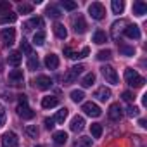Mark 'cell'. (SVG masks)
<instances>
[{
  "instance_id": "obj_1",
  "label": "cell",
  "mask_w": 147,
  "mask_h": 147,
  "mask_svg": "<svg viewBox=\"0 0 147 147\" xmlns=\"http://www.w3.org/2000/svg\"><path fill=\"white\" fill-rule=\"evenodd\" d=\"M125 80H126V83H128L130 87H133V88H140V87H144V83H145V80L138 75L135 69H131V67L125 69Z\"/></svg>"
},
{
  "instance_id": "obj_2",
  "label": "cell",
  "mask_w": 147,
  "mask_h": 147,
  "mask_svg": "<svg viewBox=\"0 0 147 147\" xmlns=\"http://www.w3.org/2000/svg\"><path fill=\"white\" fill-rule=\"evenodd\" d=\"M100 71H102V76L106 78L107 83H111V85H118L119 78H118V73H116V69H114L113 66H102Z\"/></svg>"
},
{
  "instance_id": "obj_3",
  "label": "cell",
  "mask_w": 147,
  "mask_h": 147,
  "mask_svg": "<svg viewBox=\"0 0 147 147\" xmlns=\"http://www.w3.org/2000/svg\"><path fill=\"white\" fill-rule=\"evenodd\" d=\"M88 14H90L94 19L100 21V19L104 18V14H106V9H104V5H102L100 2H94V4L88 5Z\"/></svg>"
},
{
  "instance_id": "obj_4",
  "label": "cell",
  "mask_w": 147,
  "mask_h": 147,
  "mask_svg": "<svg viewBox=\"0 0 147 147\" xmlns=\"http://www.w3.org/2000/svg\"><path fill=\"white\" fill-rule=\"evenodd\" d=\"M82 111H83L85 114L92 116V118H99V116L102 114L100 107H99L97 104H94V102H85V104H83V107H82Z\"/></svg>"
},
{
  "instance_id": "obj_5",
  "label": "cell",
  "mask_w": 147,
  "mask_h": 147,
  "mask_svg": "<svg viewBox=\"0 0 147 147\" xmlns=\"http://www.w3.org/2000/svg\"><path fill=\"white\" fill-rule=\"evenodd\" d=\"M18 144H19V138L14 131H7L2 137V147H18Z\"/></svg>"
},
{
  "instance_id": "obj_6",
  "label": "cell",
  "mask_w": 147,
  "mask_h": 147,
  "mask_svg": "<svg viewBox=\"0 0 147 147\" xmlns=\"http://www.w3.org/2000/svg\"><path fill=\"white\" fill-rule=\"evenodd\" d=\"M0 38L5 45H12L14 40H16V30L14 28H4L2 33H0Z\"/></svg>"
},
{
  "instance_id": "obj_7",
  "label": "cell",
  "mask_w": 147,
  "mask_h": 147,
  "mask_svg": "<svg viewBox=\"0 0 147 147\" xmlns=\"http://www.w3.org/2000/svg\"><path fill=\"white\" fill-rule=\"evenodd\" d=\"M16 111H18V114H19L23 119H31V118L35 116V113L28 107V102H19Z\"/></svg>"
},
{
  "instance_id": "obj_8",
  "label": "cell",
  "mask_w": 147,
  "mask_h": 147,
  "mask_svg": "<svg viewBox=\"0 0 147 147\" xmlns=\"http://www.w3.org/2000/svg\"><path fill=\"white\" fill-rule=\"evenodd\" d=\"M35 85H36V88H40V90H49V88L52 87V80H50L49 76H45V75H40V76L35 80Z\"/></svg>"
},
{
  "instance_id": "obj_9",
  "label": "cell",
  "mask_w": 147,
  "mask_h": 147,
  "mask_svg": "<svg viewBox=\"0 0 147 147\" xmlns=\"http://www.w3.org/2000/svg\"><path fill=\"white\" fill-rule=\"evenodd\" d=\"M125 36H128L131 40H138L140 38V28L137 24H128L125 28Z\"/></svg>"
},
{
  "instance_id": "obj_10",
  "label": "cell",
  "mask_w": 147,
  "mask_h": 147,
  "mask_svg": "<svg viewBox=\"0 0 147 147\" xmlns=\"http://www.w3.org/2000/svg\"><path fill=\"white\" fill-rule=\"evenodd\" d=\"M73 26H75V31H76L78 35H83V33L87 31V23H85V19H83L82 16H78V18L73 19Z\"/></svg>"
},
{
  "instance_id": "obj_11",
  "label": "cell",
  "mask_w": 147,
  "mask_h": 147,
  "mask_svg": "<svg viewBox=\"0 0 147 147\" xmlns=\"http://www.w3.org/2000/svg\"><path fill=\"white\" fill-rule=\"evenodd\" d=\"M94 97H97V100H100V102H106V100H109V99H111V90H109V88H106V87H100V88H97V90H95Z\"/></svg>"
},
{
  "instance_id": "obj_12",
  "label": "cell",
  "mask_w": 147,
  "mask_h": 147,
  "mask_svg": "<svg viewBox=\"0 0 147 147\" xmlns=\"http://www.w3.org/2000/svg\"><path fill=\"white\" fill-rule=\"evenodd\" d=\"M121 116H123L121 106H119V104H113V106L109 107V118H111L113 121H118V119H121Z\"/></svg>"
},
{
  "instance_id": "obj_13",
  "label": "cell",
  "mask_w": 147,
  "mask_h": 147,
  "mask_svg": "<svg viewBox=\"0 0 147 147\" xmlns=\"http://www.w3.org/2000/svg\"><path fill=\"white\" fill-rule=\"evenodd\" d=\"M71 130L73 131H82L83 128H85V119L82 118V116H75V118H73L71 119Z\"/></svg>"
},
{
  "instance_id": "obj_14",
  "label": "cell",
  "mask_w": 147,
  "mask_h": 147,
  "mask_svg": "<svg viewBox=\"0 0 147 147\" xmlns=\"http://www.w3.org/2000/svg\"><path fill=\"white\" fill-rule=\"evenodd\" d=\"M133 14H135V16H144V14H147V4L142 2V0L133 2Z\"/></svg>"
},
{
  "instance_id": "obj_15",
  "label": "cell",
  "mask_w": 147,
  "mask_h": 147,
  "mask_svg": "<svg viewBox=\"0 0 147 147\" xmlns=\"http://www.w3.org/2000/svg\"><path fill=\"white\" fill-rule=\"evenodd\" d=\"M57 104H59V99L54 97V95H49V97H43V99H42V107H43V109H52V107H55Z\"/></svg>"
},
{
  "instance_id": "obj_16",
  "label": "cell",
  "mask_w": 147,
  "mask_h": 147,
  "mask_svg": "<svg viewBox=\"0 0 147 147\" xmlns=\"http://www.w3.org/2000/svg\"><path fill=\"white\" fill-rule=\"evenodd\" d=\"M45 66H47L49 69H57V67H59V57H57L55 54H49V55L45 57Z\"/></svg>"
},
{
  "instance_id": "obj_17",
  "label": "cell",
  "mask_w": 147,
  "mask_h": 147,
  "mask_svg": "<svg viewBox=\"0 0 147 147\" xmlns=\"http://www.w3.org/2000/svg\"><path fill=\"white\" fill-rule=\"evenodd\" d=\"M54 33H55V36L61 38V40H64V38L67 36V30H66L64 24H61V23H55V24H54Z\"/></svg>"
},
{
  "instance_id": "obj_18",
  "label": "cell",
  "mask_w": 147,
  "mask_h": 147,
  "mask_svg": "<svg viewBox=\"0 0 147 147\" xmlns=\"http://www.w3.org/2000/svg\"><path fill=\"white\" fill-rule=\"evenodd\" d=\"M107 42V35H106V31H102V30H97L95 33H94V43H97V45H102V43H106Z\"/></svg>"
},
{
  "instance_id": "obj_19",
  "label": "cell",
  "mask_w": 147,
  "mask_h": 147,
  "mask_svg": "<svg viewBox=\"0 0 147 147\" xmlns=\"http://www.w3.org/2000/svg\"><path fill=\"white\" fill-rule=\"evenodd\" d=\"M54 142H55L57 145H64V144L67 142V133L62 131V130H61V131H55V133H54Z\"/></svg>"
},
{
  "instance_id": "obj_20",
  "label": "cell",
  "mask_w": 147,
  "mask_h": 147,
  "mask_svg": "<svg viewBox=\"0 0 147 147\" xmlns=\"http://www.w3.org/2000/svg\"><path fill=\"white\" fill-rule=\"evenodd\" d=\"M95 83V75L94 73H88V75H85L83 78H82V87L83 88H88V87H92Z\"/></svg>"
},
{
  "instance_id": "obj_21",
  "label": "cell",
  "mask_w": 147,
  "mask_h": 147,
  "mask_svg": "<svg viewBox=\"0 0 147 147\" xmlns=\"http://www.w3.org/2000/svg\"><path fill=\"white\" fill-rule=\"evenodd\" d=\"M21 59H23V55H21V52H18V50H14V52L9 54V64H12V66H19Z\"/></svg>"
},
{
  "instance_id": "obj_22",
  "label": "cell",
  "mask_w": 147,
  "mask_h": 147,
  "mask_svg": "<svg viewBox=\"0 0 147 147\" xmlns=\"http://www.w3.org/2000/svg\"><path fill=\"white\" fill-rule=\"evenodd\" d=\"M119 45V52L123 54V55H126V57H131V55H135V49L133 47H130V45H125V43H118Z\"/></svg>"
},
{
  "instance_id": "obj_23",
  "label": "cell",
  "mask_w": 147,
  "mask_h": 147,
  "mask_svg": "<svg viewBox=\"0 0 147 147\" xmlns=\"http://www.w3.org/2000/svg\"><path fill=\"white\" fill-rule=\"evenodd\" d=\"M9 80L11 82H23V69H12L9 73Z\"/></svg>"
},
{
  "instance_id": "obj_24",
  "label": "cell",
  "mask_w": 147,
  "mask_h": 147,
  "mask_svg": "<svg viewBox=\"0 0 147 147\" xmlns=\"http://www.w3.org/2000/svg\"><path fill=\"white\" fill-rule=\"evenodd\" d=\"M75 147H92V138L90 137H80L75 142Z\"/></svg>"
},
{
  "instance_id": "obj_25",
  "label": "cell",
  "mask_w": 147,
  "mask_h": 147,
  "mask_svg": "<svg viewBox=\"0 0 147 147\" xmlns=\"http://www.w3.org/2000/svg\"><path fill=\"white\" fill-rule=\"evenodd\" d=\"M45 14L49 16V18H59L61 16V11H59V7H55V5H49L47 9H45Z\"/></svg>"
},
{
  "instance_id": "obj_26",
  "label": "cell",
  "mask_w": 147,
  "mask_h": 147,
  "mask_svg": "<svg viewBox=\"0 0 147 147\" xmlns=\"http://www.w3.org/2000/svg\"><path fill=\"white\" fill-rule=\"evenodd\" d=\"M66 118H67V109H66V107H62V109H59V111H57V114L54 116V121H57V123H64V121H66Z\"/></svg>"
},
{
  "instance_id": "obj_27",
  "label": "cell",
  "mask_w": 147,
  "mask_h": 147,
  "mask_svg": "<svg viewBox=\"0 0 147 147\" xmlns=\"http://www.w3.org/2000/svg\"><path fill=\"white\" fill-rule=\"evenodd\" d=\"M90 131H92V137H94V138H99V137L102 135V125H100V123L90 125Z\"/></svg>"
},
{
  "instance_id": "obj_28",
  "label": "cell",
  "mask_w": 147,
  "mask_h": 147,
  "mask_svg": "<svg viewBox=\"0 0 147 147\" xmlns=\"http://www.w3.org/2000/svg\"><path fill=\"white\" fill-rule=\"evenodd\" d=\"M18 19V14H14V12H7L5 16H2L0 18V24H7V23H14Z\"/></svg>"
},
{
  "instance_id": "obj_29",
  "label": "cell",
  "mask_w": 147,
  "mask_h": 147,
  "mask_svg": "<svg viewBox=\"0 0 147 147\" xmlns=\"http://www.w3.org/2000/svg\"><path fill=\"white\" fill-rule=\"evenodd\" d=\"M111 7H113V12H114V14H121L123 9H125V4L121 2V0H113Z\"/></svg>"
},
{
  "instance_id": "obj_30",
  "label": "cell",
  "mask_w": 147,
  "mask_h": 147,
  "mask_svg": "<svg viewBox=\"0 0 147 147\" xmlns=\"http://www.w3.org/2000/svg\"><path fill=\"white\" fill-rule=\"evenodd\" d=\"M76 78H78V75L73 69H69L66 75H64V83H75L76 82Z\"/></svg>"
},
{
  "instance_id": "obj_31",
  "label": "cell",
  "mask_w": 147,
  "mask_h": 147,
  "mask_svg": "<svg viewBox=\"0 0 147 147\" xmlns=\"http://www.w3.org/2000/svg\"><path fill=\"white\" fill-rule=\"evenodd\" d=\"M83 97H85L83 90H73V92H71V100H73V102H82Z\"/></svg>"
},
{
  "instance_id": "obj_32",
  "label": "cell",
  "mask_w": 147,
  "mask_h": 147,
  "mask_svg": "<svg viewBox=\"0 0 147 147\" xmlns=\"http://www.w3.org/2000/svg\"><path fill=\"white\" fill-rule=\"evenodd\" d=\"M24 131H26V135L31 137V138H36V137H38V128H36L35 125H28V126L24 128Z\"/></svg>"
},
{
  "instance_id": "obj_33",
  "label": "cell",
  "mask_w": 147,
  "mask_h": 147,
  "mask_svg": "<svg viewBox=\"0 0 147 147\" xmlns=\"http://www.w3.org/2000/svg\"><path fill=\"white\" fill-rule=\"evenodd\" d=\"M42 24H43V21L40 18H33L31 21L24 23V30H31V26H42Z\"/></svg>"
},
{
  "instance_id": "obj_34",
  "label": "cell",
  "mask_w": 147,
  "mask_h": 147,
  "mask_svg": "<svg viewBox=\"0 0 147 147\" xmlns=\"http://www.w3.org/2000/svg\"><path fill=\"white\" fill-rule=\"evenodd\" d=\"M33 43H35V45H43V43H45V33H43V31L35 33V36H33Z\"/></svg>"
},
{
  "instance_id": "obj_35",
  "label": "cell",
  "mask_w": 147,
  "mask_h": 147,
  "mask_svg": "<svg viewBox=\"0 0 147 147\" xmlns=\"http://www.w3.org/2000/svg\"><path fill=\"white\" fill-rule=\"evenodd\" d=\"M33 11V5H30V4H19L18 5V12L19 14H30Z\"/></svg>"
},
{
  "instance_id": "obj_36",
  "label": "cell",
  "mask_w": 147,
  "mask_h": 147,
  "mask_svg": "<svg viewBox=\"0 0 147 147\" xmlns=\"http://www.w3.org/2000/svg\"><path fill=\"white\" fill-rule=\"evenodd\" d=\"M38 67H40V61H38V57H30V61H28V69L35 71V69H38Z\"/></svg>"
},
{
  "instance_id": "obj_37",
  "label": "cell",
  "mask_w": 147,
  "mask_h": 147,
  "mask_svg": "<svg viewBox=\"0 0 147 147\" xmlns=\"http://www.w3.org/2000/svg\"><path fill=\"white\" fill-rule=\"evenodd\" d=\"M61 5H62L66 11H75V9L78 7V4H76V2H69V0H62Z\"/></svg>"
},
{
  "instance_id": "obj_38",
  "label": "cell",
  "mask_w": 147,
  "mask_h": 147,
  "mask_svg": "<svg viewBox=\"0 0 147 147\" xmlns=\"http://www.w3.org/2000/svg\"><path fill=\"white\" fill-rule=\"evenodd\" d=\"M21 52H24L26 55H31V54H33V49H31V45H30L26 40L21 42Z\"/></svg>"
},
{
  "instance_id": "obj_39",
  "label": "cell",
  "mask_w": 147,
  "mask_h": 147,
  "mask_svg": "<svg viewBox=\"0 0 147 147\" xmlns=\"http://www.w3.org/2000/svg\"><path fill=\"white\" fill-rule=\"evenodd\" d=\"M97 59H99V61H107V59H111V50H109V49L100 50V52L97 54Z\"/></svg>"
},
{
  "instance_id": "obj_40",
  "label": "cell",
  "mask_w": 147,
  "mask_h": 147,
  "mask_svg": "<svg viewBox=\"0 0 147 147\" xmlns=\"http://www.w3.org/2000/svg\"><path fill=\"white\" fill-rule=\"evenodd\" d=\"M138 113H140V109H138L137 106H128V109H126V114H128L130 118H133V116H138Z\"/></svg>"
},
{
  "instance_id": "obj_41",
  "label": "cell",
  "mask_w": 147,
  "mask_h": 147,
  "mask_svg": "<svg viewBox=\"0 0 147 147\" xmlns=\"http://www.w3.org/2000/svg\"><path fill=\"white\" fill-rule=\"evenodd\" d=\"M11 11V4L9 2H0V14H7Z\"/></svg>"
},
{
  "instance_id": "obj_42",
  "label": "cell",
  "mask_w": 147,
  "mask_h": 147,
  "mask_svg": "<svg viewBox=\"0 0 147 147\" xmlns=\"http://www.w3.org/2000/svg\"><path fill=\"white\" fill-rule=\"evenodd\" d=\"M121 97H123V100H125V102H133V99H135L131 92H123V94H121Z\"/></svg>"
},
{
  "instance_id": "obj_43",
  "label": "cell",
  "mask_w": 147,
  "mask_h": 147,
  "mask_svg": "<svg viewBox=\"0 0 147 147\" xmlns=\"http://www.w3.org/2000/svg\"><path fill=\"white\" fill-rule=\"evenodd\" d=\"M55 121H54V118H45V126H47V130H54V125Z\"/></svg>"
},
{
  "instance_id": "obj_44",
  "label": "cell",
  "mask_w": 147,
  "mask_h": 147,
  "mask_svg": "<svg viewBox=\"0 0 147 147\" xmlns=\"http://www.w3.org/2000/svg\"><path fill=\"white\" fill-rule=\"evenodd\" d=\"M5 119H7V116H5V111H2V109H0V126H4V125H5Z\"/></svg>"
},
{
  "instance_id": "obj_45",
  "label": "cell",
  "mask_w": 147,
  "mask_h": 147,
  "mask_svg": "<svg viewBox=\"0 0 147 147\" xmlns=\"http://www.w3.org/2000/svg\"><path fill=\"white\" fill-rule=\"evenodd\" d=\"M64 54H66V57H71V54H73V52H71V49H69V47H64Z\"/></svg>"
},
{
  "instance_id": "obj_46",
  "label": "cell",
  "mask_w": 147,
  "mask_h": 147,
  "mask_svg": "<svg viewBox=\"0 0 147 147\" xmlns=\"http://www.w3.org/2000/svg\"><path fill=\"white\" fill-rule=\"evenodd\" d=\"M138 125H140L142 128H145V126H147V121H145V119H140V121H138Z\"/></svg>"
},
{
  "instance_id": "obj_47",
  "label": "cell",
  "mask_w": 147,
  "mask_h": 147,
  "mask_svg": "<svg viewBox=\"0 0 147 147\" xmlns=\"http://www.w3.org/2000/svg\"><path fill=\"white\" fill-rule=\"evenodd\" d=\"M142 104H144V106H147V94L142 97Z\"/></svg>"
},
{
  "instance_id": "obj_48",
  "label": "cell",
  "mask_w": 147,
  "mask_h": 147,
  "mask_svg": "<svg viewBox=\"0 0 147 147\" xmlns=\"http://www.w3.org/2000/svg\"><path fill=\"white\" fill-rule=\"evenodd\" d=\"M36 147H42V145H36Z\"/></svg>"
}]
</instances>
